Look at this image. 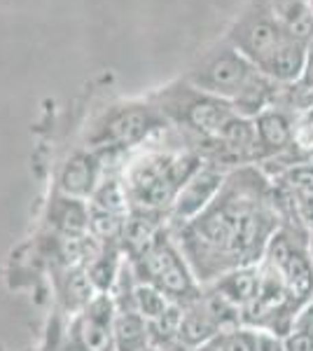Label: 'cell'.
I'll use <instances>...</instances> for the list:
<instances>
[{
  "mask_svg": "<svg viewBox=\"0 0 313 351\" xmlns=\"http://www.w3.org/2000/svg\"><path fill=\"white\" fill-rule=\"evenodd\" d=\"M309 253H311V263H313V230H309Z\"/></svg>",
  "mask_w": 313,
  "mask_h": 351,
  "instance_id": "20",
  "label": "cell"
},
{
  "mask_svg": "<svg viewBox=\"0 0 313 351\" xmlns=\"http://www.w3.org/2000/svg\"><path fill=\"white\" fill-rule=\"evenodd\" d=\"M117 304L110 293H99L68 328L66 351H115Z\"/></svg>",
  "mask_w": 313,
  "mask_h": 351,
  "instance_id": "5",
  "label": "cell"
},
{
  "mask_svg": "<svg viewBox=\"0 0 313 351\" xmlns=\"http://www.w3.org/2000/svg\"><path fill=\"white\" fill-rule=\"evenodd\" d=\"M286 155L295 157L292 164H297V162L313 164V108L304 110L297 120H295L292 145H290V150Z\"/></svg>",
  "mask_w": 313,
  "mask_h": 351,
  "instance_id": "17",
  "label": "cell"
},
{
  "mask_svg": "<svg viewBox=\"0 0 313 351\" xmlns=\"http://www.w3.org/2000/svg\"><path fill=\"white\" fill-rule=\"evenodd\" d=\"M152 347L150 324L136 309H117L115 351H145Z\"/></svg>",
  "mask_w": 313,
  "mask_h": 351,
  "instance_id": "13",
  "label": "cell"
},
{
  "mask_svg": "<svg viewBox=\"0 0 313 351\" xmlns=\"http://www.w3.org/2000/svg\"><path fill=\"white\" fill-rule=\"evenodd\" d=\"M306 52H309V45L295 40V38H290L286 33V38L258 66V71L264 77H269L274 84H295L301 77V73H304Z\"/></svg>",
  "mask_w": 313,
  "mask_h": 351,
  "instance_id": "10",
  "label": "cell"
},
{
  "mask_svg": "<svg viewBox=\"0 0 313 351\" xmlns=\"http://www.w3.org/2000/svg\"><path fill=\"white\" fill-rule=\"evenodd\" d=\"M255 351H286V347H283V337L274 335V332L258 330V342H255Z\"/></svg>",
  "mask_w": 313,
  "mask_h": 351,
  "instance_id": "18",
  "label": "cell"
},
{
  "mask_svg": "<svg viewBox=\"0 0 313 351\" xmlns=\"http://www.w3.org/2000/svg\"><path fill=\"white\" fill-rule=\"evenodd\" d=\"M171 304H175V302H171V300L164 295L162 291H157L155 286L136 281L134 293H131V309L138 311L147 324L162 319V316L171 309Z\"/></svg>",
  "mask_w": 313,
  "mask_h": 351,
  "instance_id": "15",
  "label": "cell"
},
{
  "mask_svg": "<svg viewBox=\"0 0 313 351\" xmlns=\"http://www.w3.org/2000/svg\"><path fill=\"white\" fill-rule=\"evenodd\" d=\"M166 117L150 106H124L108 112L105 120L96 127L92 143L99 148H131L164 127Z\"/></svg>",
  "mask_w": 313,
  "mask_h": 351,
  "instance_id": "6",
  "label": "cell"
},
{
  "mask_svg": "<svg viewBox=\"0 0 313 351\" xmlns=\"http://www.w3.org/2000/svg\"><path fill=\"white\" fill-rule=\"evenodd\" d=\"M201 164L197 155L173 152H150L138 157L124 176V190L131 208L168 216L178 192Z\"/></svg>",
  "mask_w": 313,
  "mask_h": 351,
  "instance_id": "2",
  "label": "cell"
},
{
  "mask_svg": "<svg viewBox=\"0 0 313 351\" xmlns=\"http://www.w3.org/2000/svg\"><path fill=\"white\" fill-rule=\"evenodd\" d=\"M164 117H171L183 127L192 129L203 138H215L222 127L236 115V108L220 96L206 94L197 87L183 89V94H168L162 104Z\"/></svg>",
  "mask_w": 313,
  "mask_h": 351,
  "instance_id": "4",
  "label": "cell"
},
{
  "mask_svg": "<svg viewBox=\"0 0 313 351\" xmlns=\"http://www.w3.org/2000/svg\"><path fill=\"white\" fill-rule=\"evenodd\" d=\"M311 5H313V0H311Z\"/></svg>",
  "mask_w": 313,
  "mask_h": 351,
  "instance_id": "22",
  "label": "cell"
},
{
  "mask_svg": "<svg viewBox=\"0 0 313 351\" xmlns=\"http://www.w3.org/2000/svg\"><path fill=\"white\" fill-rule=\"evenodd\" d=\"M227 180V173L218 169L215 164H201L195 173L187 178L183 190L178 192L173 206L168 211V228H180V225L195 220L210 202L218 197Z\"/></svg>",
  "mask_w": 313,
  "mask_h": 351,
  "instance_id": "7",
  "label": "cell"
},
{
  "mask_svg": "<svg viewBox=\"0 0 313 351\" xmlns=\"http://www.w3.org/2000/svg\"><path fill=\"white\" fill-rule=\"evenodd\" d=\"M258 132V155L260 157H281L292 145L295 120L283 108H264L253 117Z\"/></svg>",
  "mask_w": 313,
  "mask_h": 351,
  "instance_id": "9",
  "label": "cell"
},
{
  "mask_svg": "<svg viewBox=\"0 0 313 351\" xmlns=\"http://www.w3.org/2000/svg\"><path fill=\"white\" fill-rule=\"evenodd\" d=\"M304 3H311V0H274L276 10H283V8H292V5H304Z\"/></svg>",
  "mask_w": 313,
  "mask_h": 351,
  "instance_id": "19",
  "label": "cell"
},
{
  "mask_svg": "<svg viewBox=\"0 0 313 351\" xmlns=\"http://www.w3.org/2000/svg\"><path fill=\"white\" fill-rule=\"evenodd\" d=\"M145 351H164L162 347H155V344H152V347H147Z\"/></svg>",
  "mask_w": 313,
  "mask_h": 351,
  "instance_id": "21",
  "label": "cell"
},
{
  "mask_svg": "<svg viewBox=\"0 0 313 351\" xmlns=\"http://www.w3.org/2000/svg\"><path fill=\"white\" fill-rule=\"evenodd\" d=\"M96 190V169L89 157H75L61 176V192L71 197H92Z\"/></svg>",
  "mask_w": 313,
  "mask_h": 351,
  "instance_id": "14",
  "label": "cell"
},
{
  "mask_svg": "<svg viewBox=\"0 0 313 351\" xmlns=\"http://www.w3.org/2000/svg\"><path fill=\"white\" fill-rule=\"evenodd\" d=\"M203 288H208L210 293L227 300L243 316V311L255 302V298L260 293V265H248V267H236L231 271H225L213 284Z\"/></svg>",
  "mask_w": 313,
  "mask_h": 351,
  "instance_id": "11",
  "label": "cell"
},
{
  "mask_svg": "<svg viewBox=\"0 0 313 351\" xmlns=\"http://www.w3.org/2000/svg\"><path fill=\"white\" fill-rule=\"evenodd\" d=\"M129 265L136 281L155 286L175 304L192 302L203 291L171 228H164L138 256L129 258Z\"/></svg>",
  "mask_w": 313,
  "mask_h": 351,
  "instance_id": "3",
  "label": "cell"
},
{
  "mask_svg": "<svg viewBox=\"0 0 313 351\" xmlns=\"http://www.w3.org/2000/svg\"><path fill=\"white\" fill-rule=\"evenodd\" d=\"M255 342H258V330L238 326L229 328V330H220L197 351H255Z\"/></svg>",
  "mask_w": 313,
  "mask_h": 351,
  "instance_id": "16",
  "label": "cell"
},
{
  "mask_svg": "<svg viewBox=\"0 0 313 351\" xmlns=\"http://www.w3.org/2000/svg\"><path fill=\"white\" fill-rule=\"evenodd\" d=\"M49 218L64 237H84L89 232V204L77 197L61 195L49 206Z\"/></svg>",
  "mask_w": 313,
  "mask_h": 351,
  "instance_id": "12",
  "label": "cell"
},
{
  "mask_svg": "<svg viewBox=\"0 0 313 351\" xmlns=\"http://www.w3.org/2000/svg\"><path fill=\"white\" fill-rule=\"evenodd\" d=\"M258 176H227L225 185L201 213L171 228L180 251L201 286L236 267L260 265L271 237L281 228L276 195L258 185Z\"/></svg>",
  "mask_w": 313,
  "mask_h": 351,
  "instance_id": "1",
  "label": "cell"
},
{
  "mask_svg": "<svg viewBox=\"0 0 313 351\" xmlns=\"http://www.w3.org/2000/svg\"><path fill=\"white\" fill-rule=\"evenodd\" d=\"M283 38H286V31H283L278 16L262 14L246 21L243 26H238V31L234 33V43H236L234 49H238L250 64L258 68L266 56L274 52L276 45Z\"/></svg>",
  "mask_w": 313,
  "mask_h": 351,
  "instance_id": "8",
  "label": "cell"
}]
</instances>
